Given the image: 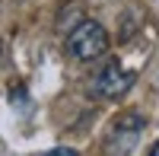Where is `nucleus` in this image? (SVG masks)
Listing matches in <instances>:
<instances>
[{
  "instance_id": "obj_2",
  "label": "nucleus",
  "mask_w": 159,
  "mask_h": 156,
  "mask_svg": "<svg viewBox=\"0 0 159 156\" xmlns=\"http://www.w3.org/2000/svg\"><path fill=\"white\" fill-rule=\"evenodd\" d=\"M143 134V115L137 112H124L118 115L108 127V137H105V150L108 153H130L137 147V140Z\"/></svg>"
},
{
  "instance_id": "obj_1",
  "label": "nucleus",
  "mask_w": 159,
  "mask_h": 156,
  "mask_svg": "<svg viewBox=\"0 0 159 156\" xmlns=\"http://www.w3.org/2000/svg\"><path fill=\"white\" fill-rule=\"evenodd\" d=\"M105 51H108V32H105L102 22L83 19V22L67 35V54L76 57V61H83V64L105 57Z\"/></svg>"
},
{
  "instance_id": "obj_3",
  "label": "nucleus",
  "mask_w": 159,
  "mask_h": 156,
  "mask_svg": "<svg viewBox=\"0 0 159 156\" xmlns=\"http://www.w3.org/2000/svg\"><path fill=\"white\" fill-rule=\"evenodd\" d=\"M130 83H134V73L124 70L118 61H108L105 67L92 76V96H99V99H121Z\"/></svg>"
},
{
  "instance_id": "obj_4",
  "label": "nucleus",
  "mask_w": 159,
  "mask_h": 156,
  "mask_svg": "<svg viewBox=\"0 0 159 156\" xmlns=\"http://www.w3.org/2000/svg\"><path fill=\"white\" fill-rule=\"evenodd\" d=\"M83 19H86V3L83 0H64L57 16H54V32L57 35H70Z\"/></svg>"
},
{
  "instance_id": "obj_6",
  "label": "nucleus",
  "mask_w": 159,
  "mask_h": 156,
  "mask_svg": "<svg viewBox=\"0 0 159 156\" xmlns=\"http://www.w3.org/2000/svg\"><path fill=\"white\" fill-rule=\"evenodd\" d=\"M0 57H3V42H0Z\"/></svg>"
},
{
  "instance_id": "obj_5",
  "label": "nucleus",
  "mask_w": 159,
  "mask_h": 156,
  "mask_svg": "<svg viewBox=\"0 0 159 156\" xmlns=\"http://www.w3.org/2000/svg\"><path fill=\"white\" fill-rule=\"evenodd\" d=\"M153 153H159V144H153Z\"/></svg>"
}]
</instances>
